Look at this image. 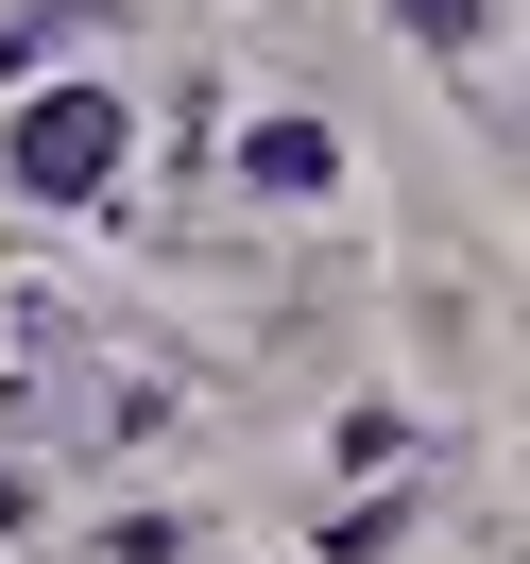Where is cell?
I'll use <instances>...</instances> for the list:
<instances>
[{
	"mask_svg": "<svg viewBox=\"0 0 530 564\" xmlns=\"http://www.w3.org/2000/svg\"><path fill=\"white\" fill-rule=\"evenodd\" d=\"M240 172H257V188H325V120H257Z\"/></svg>",
	"mask_w": 530,
	"mask_h": 564,
	"instance_id": "2",
	"label": "cell"
},
{
	"mask_svg": "<svg viewBox=\"0 0 530 564\" xmlns=\"http://www.w3.org/2000/svg\"><path fill=\"white\" fill-rule=\"evenodd\" d=\"M104 172H120V104H104V86H52V104L18 120V188H52V206H86Z\"/></svg>",
	"mask_w": 530,
	"mask_h": 564,
	"instance_id": "1",
	"label": "cell"
},
{
	"mask_svg": "<svg viewBox=\"0 0 530 564\" xmlns=\"http://www.w3.org/2000/svg\"><path fill=\"white\" fill-rule=\"evenodd\" d=\"M393 18H411V35H479V0H393Z\"/></svg>",
	"mask_w": 530,
	"mask_h": 564,
	"instance_id": "3",
	"label": "cell"
}]
</instances>
